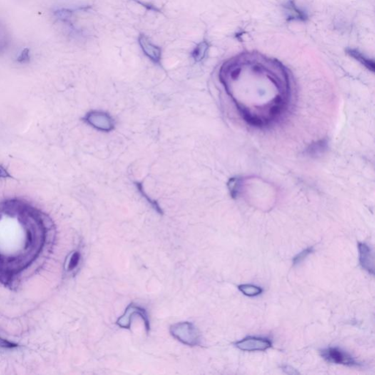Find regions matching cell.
Listing matches in <instances>:
<instances>
[{
	"mask_svg": "<svg viewBox=\"0 0 375 375\" xmlns=\"http://www.w3.org/2000/svg\"><path fill=\"white\" fill-rule=\"evenodd\" d=\"M219 78L241 116L254 126L275 121L289 105V76L275 60L244 55L224 63Z\"/></svg>",
	"mask_w": 375,
	"mask_h": 375,
	"instance_id": "obj_1",
	"label": "cell"
},
{
	"mask_svg": "<svg viewBox=\"0 0 375 375\" xmlns=\"http://www.w3.org/2000/svg\"><path fill=\"white\" fill-rule=\"evenodd\" d=\"M170 333L173 337L185 345L194 346L200 344V335L193 323H175L171 326Z\"/></svg>",
	"mask_w": 375,
	"mask_h": 375,
	"instance_id": "obj_2",
	"label": "cell"
},
{
	"mask_svg": "<svg viewBox=\"0 0 375 375\" xmlns=\"http://www.w3.org/2000/svg\"><path fill=\"white\" fill-rule=\"evenodd\" d=\"M83 120L92 127L100 131L110 132L115 128V122L109 114L104 112H88Z\"/></svg>",
	"mask_w": 375,
	"mask_h": 375,
	"instance_id": "obj_3",
	"label": "cell"
},
{
	"mask_svg": "<svg viewBox=\"0 0 375 375\" xmlns=\"http://www.w3.org/2000/svg\"><path fill=\"white\" fill-rule=\"evenodd\" d=\"M135 315H139L142 318V320L145 323L147 333H149L150 330V321H149L146 311L143 308L137 306L135 304L129 305L127 309H125V313L117 319V326L119 327L125 328V329H130V325H131V319L133 317V316Z\"/></svg>",
	"mask_w": 375,
	"mask_h": 375,
	"instance_id": "obj_4",
	"label": "cell"
},
{
	"mask_svg": "<svg viewBox=\"0 0 375 375\" xmlns=\"http://www.w3.org/2000/svg\"><path fill=\"white\" fill-rule=\"evenodd\" d=\"M321 356L328 363L348 366H359V363L349 353L338 347H328L321 351Z\"/></svg>",
	"mask_w": 375,
	"mask_h": 375,
	"instance_id": "obj_5",
	"label": "cell"
},
{
	"mask_svg": "<svg viewBox=\"0 0 375 375\" xmlns=\"http://www.w3.org/2000/svg\"><path fill=\"white\" fill-rule=\"evenodd\" d=\"M235 346L244 351H264L271 347L272 342L267 338L248 336L245 339L237 341Z\"/></svg>",
	"mask_w": 375,
	"mask_h": 375,
	"instance_id": "obj_6",
	"label": "cell"
},
{
	"mask_svg": "<svg viewBox=\"0 0 375 375\" xmlns=\"http://www.w3.org/2000/svg\"><path fill=\"white\" fill-rule=\"evenodd\" d=\"M359 250L360 264L365 271H367L371 275L374 274V253L369 246L363 243L358 244Z\"/></svg>",
	"mask_w": 375,
	"mask_h": 375,
	"instance_id": "obj_7",
	"label": "cell"
},
{
	"mask_svg": "<svg viewBox=\"0 0 375 375\" xmlns=\"http://www.w3.org/2000/svg\"><path fill=\"white\" fill-rule=\"evenodd\" d=\"M139 43L147 58L150 59L153 63H160L162 60V49L158 46L152 43L145 35H140Z\"/></svg>",
	"mask_w": 375,
	"mask_h": 375,
	"instance_id": "obj_8",
	"label": "cell"
},
{
	"mask_svg": "<svg viewBox=\"0 0 375 375\" xmlns=\"http://www.w3.org/2000/svg\"><path fill=\"white\" fill-rule=\"evenodd\" d=\"M346 53L349 55L351 58H354L357 60L360 63H361L363 66L366 67L370 71L374 72V63L373 60H369L364 56L363 53L359 52L357 50L352 49V48H347L346 49Z\"/></svg>",
	"mask_w": 375,
	"mask_h": 375,
	"instance_id": "obj_9",
	"label": "cell"
},
{
	"mask_svg": "<svg viewBox=\"0 0 375 375\" xmlns=\"http://www.w3.org/2000/svg\"><path fill=\"white\" fill-rule=\"evenodd\" d=\"M327 140H319L315 143L311 144L310 146L308 147L307 150H306V154L311 157H316L326 151L327 150Z\"/></svg>",
	"mask_w": 375,
	"mask_h": 375,
	"instance_id": "obj_10",
	"label": "cell"
},
{
	"mask_svg": "<svg viewBox=\"0 0 375 375\" xmlns=\"http://www.w3.org/2000/svg\"><path fill=\"white\" fill-rule=\"evenodd\" d=\"M285 8L287 10L288 20H301V21H304L307 18L306 13L298 9L292 2L288 3L285 6Z\"/></svg>",
	"mask_w": 375,
	"mask_h": 375,
	"instance_id": "obj_11",
	"label": "cell"
},
{
	"mask_svg": "<svg viewBox=\"0 0 375 375\" xmlns=\"http://www.w3.org/2000/svg\"><path fill=\"white\" fill-rule=\"evenodd\" d=\"M208 49L209 44L207 42L202 41L194 48L192 53V58L195 60V62L199 63V62H201L205 59Z\"/></svg>",
	"mask_w": 375,
	"mask_h": 375,
	"instance_id": "obj_12",
	"label": "cell"
},
{
	"mask_svg": "<svg viewBox=\"0 0 375 375\" xmlns=\"http://www.w3.org/2000/svg\"><path fill=\"white\" fill-rule=\"evenodd\" d=\"M239 290L248 297H256L262 292L263 289L253 284H241L238 286Z\"/></svg>",
	"mask_w": 375,
	"mask_h": 375,
	"instance_id": "obj_13",
	"label": "cell"
},
{
	"mask_svg": "<svg viewBox=\"0 0 375 375\" xmlns=\"http://www.w3.org/2000/svg\"><path fill=\"white\" fill-rule=\"evenodd\" d=\"M16 62L19 64H28L31 60V53L30 48H24L18 53L16 59Z\"/></svg>",
	"mask_w": 375,
	"mask_h": 375,
	"instance_id": "obj_14",
	"label": "cell"
},
{
	"mask_svg": "<svg viewBox=\"0 0 375 375\" xmlns=\"http://www.w3.org/2000/svg\"><path fill=\"white\" fill-rule=\"evenodd\" d=\"M240 179L232 178L229 180L228 182V188L229 192L232 197L235 198L237 197V193L239 192V189L240 188Z\"/></svg>",
	"mask_w": 375,
	"mask_h": 375,
	"instance_id": "obj_15",
	"label": "cell"
},
{
	"mask_svg": "<svg viewBox=\"0 0 375 375\" xmlns=\"http://www.w3.org/2000/svg\"><path fill=\"white\" fill-rule=\"evenodd\" d=\"M313 251H314L313 247H309L305 249V250L302 251V252H300L299 254H298L296 256V257L293 258V264H294V265H296V264H299L301 263V262H302L303 261H304V259L311 254V253L313 252Z\"/></svg>",
	"mask_w": 375,
	"mask_h": 375,
	"instance_id": "obj_16",
	"label": "cell"
},
{
	"mask_svg": "<svg viewBox=\"0 0 375 375\" xmlns=\"http://www.w3.org/2000/svg\"><path fill=\"white\" fill-rule=\"evenodd\" d=\"M9 38L6 29L0 25V52L4 51L8 46Z\"/></svg>",
	"mask_w": 375,
	"mask_h": 375,
	"instance_id": "obj_17",
	"label": "cell"
},
{
	"mask_svg": "<svg viewBox=\"0 0 375 375\" xmlns=\"http://www.w3.org/2000/svg\"><path fill=\"white\" fill-rule=\"evenodd\" d=\"M80 258H81V255H80L79 252H75L72 254L69 260V263H68V271H73V270L76 269L78 263H79Z\"/></svg>",
	"mask_w": 375,
	"mask_h": 375,
	"instance_id": "obj_18",
	"label": "cell"
},
{
	"mask_svg": "<svg viewBox=\"0 0 375 375\" xmlns=\"http://www.w3.org/2000/svg\"><path fill=\"white\" fill-rule=\"evenodd\" d=\"M137 187H138L139 190L140 191V192L142 194V195H143L144 197H145V198L147 199V201H148V202H150V204H151L152 206H153L155 210H156L157 212H158L159 213L162 214V209L160 208V207H159L158 204L156 203V202L152 200V199H150V197H149L148 196H147V194L145 193V192H144L143 190V188H142V185H141L140 183H137Z\"/></svg>",
	"mask_w": 375,
	"mask_h": 375,
	"instance_id": "obj_19",
	"label": "cell"
},
{
	"mask_svg": "<svg viewBox=\"0 0 375 375\" xmlns=\"http://www.w3.org/2000/svg\"><path fill=\"white\" fill-rule=\"evenodd\" d=\"M16 346H17V344H13V343L0 338V347L11 349V348L16 347Z\"/></svg>",
	"mask_w": 375,
	"mask_h": 375,
	"instance_id": "obj_20",
	"label": "cell"
},
{
	"mask_svg": "<svg viewBox=\"0 0 375 375\" xmlns=\"http://www.w3.org/2000/svg\"><path fill=\"white\" fill-rule=\"evenodd\" d=\"M13 178V176L3 166L0 165V179Z\"/></svg>",
	"mask_w": 375,
	"mask_h": 375,
	"instance_id": "obj_21",
	"label": "cell"
}]
</instances>
